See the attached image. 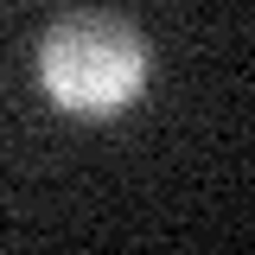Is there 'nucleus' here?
<instances>
[{
  "label": "nucleus",
  "mask_w": 255,
  "mask_h": 255,
  "mask_svg": "<svg viewBox=\"0 0 255 255\" xmlns=\"http://www.w3.org/2000/svg\"><path fill=\"white\" fill-rule=\"evenodd\" d=\"M147 64H153L147 32L128 13H109V6H77V13L51 19L45 38H38V83H45V96L64 115H83V122L122 115L147 90Z\"/></svg>",
  "instance_id": "f257e3e1"
}]
</instances>
